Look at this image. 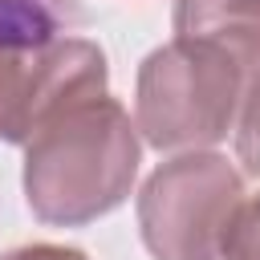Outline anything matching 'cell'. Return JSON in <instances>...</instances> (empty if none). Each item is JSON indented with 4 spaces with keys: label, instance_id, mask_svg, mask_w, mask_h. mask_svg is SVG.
I'll list each match as a JSON object with an SVG mask.
<instances>
[{
    "label": "cell",
    "instance_id": "6da1fadb",
    "mask_svg": "<svg viewBox=\"0 0 260 260\" xmlns=\"http://www.w3.org/2000/svg\"><path fill=\"white\" fill-rule=\"evenodd\" d=\"M138 158V126L122 102H77L24 142V199L49 228L93 223L130 195Z\"/></svg>",
    "mask_w": 260,
    "mask_h": 260
},
{
    "label": "cell",
    "instance_id": "7a4b0ae2",
    "mask_svg": "<svg viewBox=\"0 0 260 260\" xmlns=\"http://www.w3.org/2000/svg\"><path fill=\"white\" fill-rule=\"evenodd\" d=\"M244 69L215 45L175 37L138 65L134 126L154 150H203L228 138L244 98Z\"/></svg>",
    "mask_w": 260,
    "mask_h": 260
},
{
    "label": "cell",
    "instance_id": "3957f363",
    "mask_svg": "<svg viewBox=\"0 0 260 260\" xmlns=\"http://www.w3.org/2000/svg\"><path fill=\"white\" fill-rule=\"evenodd\" d=\"M244 199L240 171L215 150L167 158L138 191V228L154 260H219L228 219Z\"/></svg>",
    "mask_w": 260,
    "mask_h": 260
},
{
    "label": "cell",
    "instance_id": "277c9868",
    "mask_svg": "<svg viewBox=\"0 0 260 260\" xmlns=\"http://www.w3.org/2000/svg\"><path fill=\"white\" fill-rule=\"evenodd\" d=\"M106 53L85 37H57L45 49H0V138L24 146L61 110L102 98Z\"/></svg>",
    "mask_w": 260,
    "mask_h": 260
},
{
    "label": "cell",
    "instance_id": "5b68a950",
    "mask_svg": "<svg viewBox=\"0 0 260 260\" xmlns=\"http://www.w3.org/2000/svg\"><path fill=\"white\" fill-rule=\"evenodd\" d=\"M175 37L215 45L248 81L260 73V0H175Z\"/></svg>",
    "mask_w": 260,
    "mask_h": 260
},
{
    "label": "cell",
    "instance_id": "8992f818",
    "mask_svg": "<svg viewBox=\"0 0 260 260\" xmlns=\"http://www.w3.org/2000/svg\"><path fill=\"white\" fill-rule=\"evenodd\" d=\"M57 28L61 0H0V49H45Z\"/></svg>",
    "mask_w": 260,
    "mask_h": 260
},
{
    "label": "cell",
    "instance_id": "52a82bcc",
    "mask_svg": "<svg viewBox=\"0 0 260 260\" xmlns=\"http://www.w3.org/2000/svg\"><path fill=\"white\" fill-rule=\"evenodd\" d=\"M219 260H260V191L252 199H240L236 215L228 219Z\"/></svg>",
    "mask_w": 260,
    "mask_h": 260
},
{
    "label": "cell",
    "instance_id": "ba28073f",
    "mask_svg": "<svg viewBox=\"0 0 260 260\" xmlns=\"http://www.w3.org/2000/svg\"><path fill=\"white\" fill-rule=\"evenodd\" d=\"M232 130H236V154H240L244 171L260 179V73L244 85L240 114H236Z\"/></svg>",
    "mask_w": 260,
    "mask_h": 260
},
{
    "label": "cell",
    "instance_id": "9c48e42d",
    "mask_svg": "<svg viewBox=\"0 0 260 260\" xmlns=\"http://www.w3.org/2000/svg\"><path fill=\"white\" fill-rule=\"evenodd\" d=\"M0 260H89V256L77 248H65V244H24V248L4 252Z\"/></svg>",
    "mask_w": 260,
    "mask_h": 260
}]
</instances>
